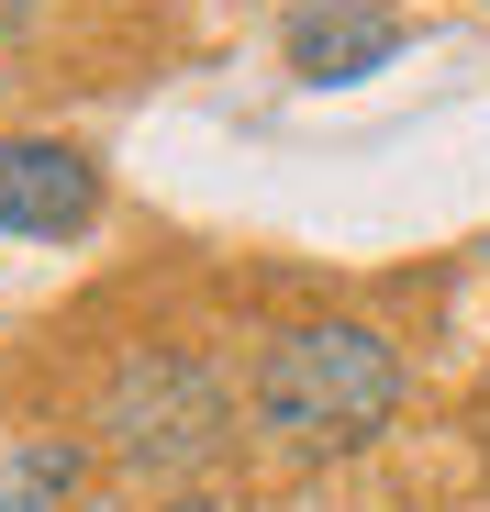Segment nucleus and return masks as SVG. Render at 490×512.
<instances>
[{
	"mask_svg": "<svg viewBox=\"0 0 490 512\" xmlns=\"http://www.w3.org/2000/svg\"><path fill=\"white\" fill-rule=\"evenodd\" d=\"M245 446L268 468H346L368 457L401 412H413V357H401V334L368 323V312H290L257 334V357H245Z\"/></svg>",
	"mask_w": 490,
	"mask_h": 512,
	"instance_id": "1",
	"label": "nucleus"
},
{
	"mask_svg": "<svg viewBox=\"0 0 490 512\" xmlns=\"http://www.w3.org/2000/svg\"><path fill=\"white\" fill-rule=\"evenodd\" d=\"M78 435L112 479H145V490H201L212 468H234L245 446V390L212 346L190 334H145L123 346L101 379H90V412H78Z\"/></svg>",
	"mask_w": 490,
	"mask_h": 512,
	"instance_id": "2",
	"label": "nucleus"
},
{
	"mask_svg": "<svg viewBox=\"0 0 490 512\" xmlns=\"http://www.w3.org/2000/svg\"><path fill=\"white\" fill-rule=\"evenodd\" d=\"M112 223V179L78 134H0V234L12 245H90Z\"/></svg>",
	"mask_w": 490,
	"mask_h": 512,
	"instance_id": "3",
	"label": "nucleus"
},
{
	"mask_svg": "<svg viewBox=\"0 0 490 512\" xmlns=\"http://www.w3.org/2000/svg\"><path fill=\"white\" fill-rule=\"evenodd\" d=\"M401 45H413V12L401 0H290L279 12V56H290L301 90H357Z\"/></svg>",
	"mask_w": 490,
	"mask_h": 512,
	"instance_id": "4",
	"label": "nucleus"
},
{
	"mask_svg": "<svg viewBox=\"0 0 490 512\" xmlns=\"http://www.w3.org/2000/svg\"><path fill=\"white\" fill-rule=\"evenodd\" d=\"M90 479H101V457H90V435H67V423L0 446V512H67Z\"/></svg>",
	"mask_w": 490,
	"mask_h": 512,
	"instance_id": "5",
	"label": "nucleus"
},
{
	"mask_svg": "<svg viewBox=\"0 0 490 512\" xmlns=\"http://www.w3.org/2000/svg\"><path fill=\"white\" fill-rule=\"evenodd\" d=\"M34 12H45V0H0V56H12V45L34 34Z\"/></svg>",
	"mask_w": 490,
	"mask_h": 512,
	"instance_id": "6",
	"label": "nucleus"
},
{
	"mask_svg": "<svg viewBox=\"0 0 490 512\" xmlns=\"http://www.w3.org/2000/svg\"><path fill=\"white\" fill-rule=\"evenodd\" d=\"M156 512H212V501H201V490H168V501H156Z\"/></svg>",
	"mask_w": 490,
	"mask_h": 512,
	"instance_id": "7",
	"label": "nucleus"
},
{
	"mask_svg": "<svg viewBox=\"0 0 490 512\" xmlns=\"http://www.w3.org/2000/svg\"><path fill=\"white\" fill-rule=\"evenodd\" d=\"M479 12H490V0H479Z\"/></svg>",
	"mask_w": 490,
	"mask_h": 512,
	"instance_id": "8",
	"label": "nucleus"
}]
</instances>
